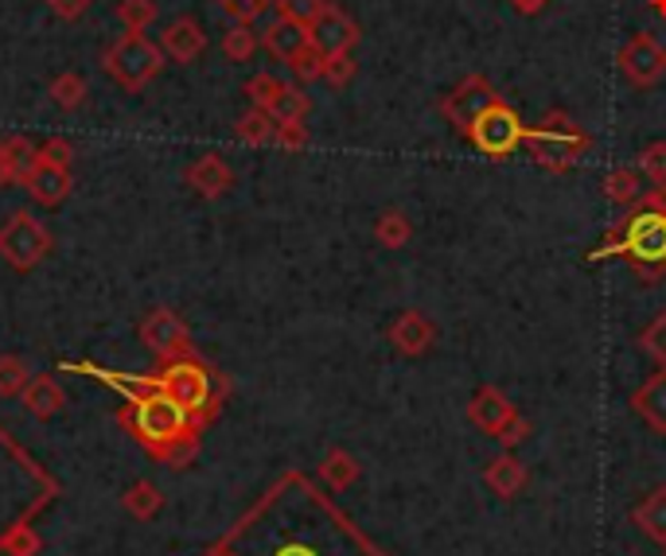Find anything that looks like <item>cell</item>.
Returning a JSON list of instances; mask_svg holds the SVG:
<instances>
[{"mask_svg": "<svg viewBox=\"0 0 666 556\" xmlns=\"http://www.w3.org/2000/svg\"><path fill=\"white\" fill-rule=\"evenodd\" d=\"M91 4L94 0H47V9L55 12L59 20H66V24H71V20H83L86 12H91Z\"/></svg>", "mask_w": 666, "mask_h": 556, "instance_id": "cell-43", "label": "cell"}, {"mask_svg": "<svg viewBox=\"0 0 666 556\" xmlns=\"http://www.w3.org/2000/svg\"><path fill=\"white\" fill-rule=\"evenodd\" d=\"M160 51H165V55L172 58V63H180V66L195 63V58L207 51V32H203V24H199L195 17L172 20V24L165 28V35H160Z\"/></svg>", "mask_w": 666, "mask_h": 556, "instance_id": "cell-15", "label": "cell"}, {"mask_svg": "<svg viewBox=\"0 0 666 556\" xmlns=\"http://www.w3.org/2000/svg\"><path fill=\"white\" fill-rule=\"evenodd\" d=\"M308 109H313V101H308V94L300 90V86H288L277 94V101L269 106V117L273 121H305Z\"/></svg>", "mask_w": 666, "mask_h": 556, "instance_id": "cell-31", "label": "cell"}, {"mask_svg": "<svg viewBox=\"0 0 666 556\" xmlns=\"http://www.w3.org/2000/svg\"><path fill=\"white\" fill-rule=\"evenodd\" d=\"M308 35H313V47L320 51V55H339V51H351L355 43H359V24H355L343 9L328 4V9L313 20Z\"/></svg>", "mask_w": 666, "mask_h": 556, "instance_id": "cell-13", "label": "cell"}, {"mask_svg": "<svg viewBox=\"0 0 666 556\" xmlns=\"http://www.w3.org/2000/svg\"><path fill=\"white\" fill-rule=\"evenodd\" d=\"M121 420L148 451L165 448V443L188 436L191 428H199V420L191 417L183 405H176L172 397H165L160 389H148L140 393V397H133V405L121 413Z\"/></svg>", "mask_w": 666, "mask_h": 556, "instance_id": "cell-2", "label": "cell"}, {"mask_svg": "<svg viewBox=\"0 0 666 556\" xmlns=\"http://www.w3.org/2000/svg\"><path fill=\"white\" fill-rule=\"evenodd\" d=\"M273 4H277V17L296 20L305 28H313V20L328 9V0H273Z\"/></svg>", "mask_w": 666, "mask_h": 556, "instance_id": "cell-36", "label": "cell"}, {"mask_svg": "<svg viewBox=\"0 0 666 556\" xmlns=\"http://www.w3.org/2000/svg\"><path fill=\"white\" fill-rule=\"evenodd\" d=\"M522 440H530V420H527V417H518L515 425H510L507 432L499 436V443H503V448H507V451H510V448H518V443H522Z\"/></svg>", "mask_w": 666, "mask_h": 556, "instance_id": "cell-45", "label": "cell"}, {"mask_svg": "<svg viewBox=\"0 0 666 556\" xmlns=\"http://www.w3.org/2000/svg\"><path fill=\"white\" fill-rule=\"evenodd\" d=\"M495 101H499V94H495V86L487 83L484 74H468L464 83H456L453 90L444 94L436 109H441V117L453 125L456 132L468 137L472 125H476V117L484 114L487 106H495Z\"/></svg>", "mask_w": 666, "mask_h": 556, "instance_id": "cell-8", "label": "cell"}, {"mask_svg": "<svg viewBox=\"0 0 666 556\" xmlns=\"http://www.w3.org/2000/svg\"><path fill=\"white\" fill-rule=\"evenodd\" d=\"M387 339L398 354H405V359H421V354H429L436 346V323L429 320L425 311L405 308V311H398L394 323L387 328Z\"/></svg>", "mask_w": 666, "mask_h": 556, "instance_id": "cell-11", "label": "cell"}, {"mask_svg": "<svg viewBox=\"0 0 666 556\" xmlns=\"http://www.w3.org/2000/svg\"><path fill=\"white\" fill-rule=\"evenodd\" d=\"M47 254H51V229L28 211L9 214V222L0 226V257H4L12 269L28 272Z\"/></svg>", "mask_w": 666, "mask_h": 556, "instance_id": "cell-7", "label": "cell"}, {"mask_svg": "<svg viewBox=\"0 0 666 556\" xmlns=\"http://www.w3.org/2000/svg\"><path fill=\"white\" fill-rule=\"evenodd\" d=\"M262 47L269 51L277 63H296V58L305 55L313 47V35H308L305 24H296V20L277 17L269 28L262 32Z\"/></svg>", "mask_w": 666, "mask_h": 556, "instance_id": "cell-16", "label": "cell"}, {"mask_svg": "<svg viewBox=\"0 0 666 556\" xmlns=\"http://www.w3.org/2000/svg\"><path fill=\"white\" fill-rule=\"evenodd\" d=\"M269 4L273 0H222V9H226V17H231L234 24H254Z\"/></svg>", "mask_w": 666, "mask_h": 556, "instance_id": "cell-41", "label": "cell"}, {"mask_svg": "<svg viewBox=\"0 0 666 556\" xmlns=\"http://www.w3.org/2000/svg\"><path fill=\"white\" fill-rule=\"evenodd\" d=\"M12 183V160H9V145L0 140V188H9Z\"/></svg>", "mask_w": 666, "mask_h": 556, "instance_id": "cell-47", "label": "cell"}, {"mask_svg": "<svg viewBox=\"0 0 666 556\" xmlns=\"http://www.w3.org/2000/svg\"><path fill=\"white\" fill-rule=\"evenodd\" d=\"M74 180H71V164H55V160H43L35 164V172L28 175L24 191L35 199L40 206H63L66 195H71Z\"/></svg>", "mask_w": 666, "mask_h": 556, "instance_id": "cell-14", "label": "cell"}, {"mask_svg": "<svg viewBox=\"0 0 666 556\" xmlns=\"http://www.w3.org/2000/svg\"><path fill=\"white\" fill-rule=\"evenodd\" d=\"M28 382H32L28 362L17 359V354H0V397H17V393L28 389Z\"/></svg>", "mask_w": 666, "mask_h": 556, "instance_id": "cell-32", "label": "cell"}, {"mask_svg": "<svg viewBox=\"0 0 666 556\" xmlns=\"http://www.w3.org/2000/svg\"><path fill=\"white\" fill-rule=\"evenodd\" d=\"M4 145H9V160H12V183L24 188L28 175H32L35 164H40V148H35L28 137H9Z\"/></svg>", "mask_w": 666, "mask_h": 556, "instance_id": "cell-28", "label": "cell"}, {"mask_svg": "<svg viewBox=\"0 0 666 556\" xmlns=\"http://www.w3.org/2000/svg\"><path fill=\"white\" fill-rule=\"evenodd\" d=\"M410 237H413V222L405 218V211L387 206V211L379 214V222H374V242H379L382 249H405Z\"/></svg>", "mask_w": 666, "mask_h": 556, "instance_id": "cell-23", "label": "cell"}, {"mask_svg": "<svg viewBox=\"0 0 666 556\" xmlns=\"http://www.w3.org/2000/svg\"><path fill=\"white\" fill-rule=\"evenodd\" d=\"M527 148L535 156V164H542L546 172H569L589 152V137L577 129L573 117L553 109L538 129H527Z\"/></svg>", "mask_w": 666, "mask_h": 556, "instance_id": "cell-5", "label": "cell"}, {"mask_svg": "<svg viewBox=\"0 0 666 556\" xmlns=\"http://www.w3.org/2000/svg\"><path fill=\"white\" fill-rule=\"evenodd\" d=\"M484 483L491 487L499 499H518V494L527 491L530 471H527V463H518L510 451H503V456H495L491 463L484 467Z\"/></svg>", "mask_w": 666, "mask_h": 556, "instance_id": "cell-18", "label": "cell"}, {"mask_svg": "<svg viewBox=\"0 0 666 556\" xmlns=\"http://www.w3.org/2000/svg\"><path fill=\"white\" fill-rule=\"evenodd\" d=\"M145 389H160L165 397H172L176 405H183V409L191 413V417L203 425V420H211L214 413V377L211 370L203 366L199 359H176V362H165V370H160L157 377H145Z\"/></svg>", "mask_w": 666, "mask_h": 556, "instance_id": "cell-3", "label": "cell"}, {"mask_svg": "<svg viewBox=\"0 0 666 556\" xmlns=\"http://www.w3.org/2000/svg\"><path fill=\"white\" fill-rule=\"evenodd\" d=\"M188 188L195 191L199 199H222L226 191L234 188V172H231V164L222 160V156H199L195 164L188 168Z\"/></svg>", "mask_w": 666, "mask_h": 556, "instance_id": "cell-17", "label": "cell"}, {"mask_svg": "<svg viewBox=\"0 0 666 556\" xmlns=\"http://www.w3.org/2000/svg\"><path fill=\"white\" fill-rule=\"evenodd\" d=\"M601 257H620L643 277V285H658L666 272V206L658 203V191L635 203V211L620 222V229L601 242V249H592L589 261H601Z\"/></svg>", "mask_w": 666, "mask_h": 556, "instance_id": "cell-1", "label": "cell"}, {"mask_svg": "<svg viewBox=\"0 0 666 556\" xmlns=\"http://www.w3.org/2000/svg\"><path fill=\"white\" fill-rule=\"evenodd\" d=\"M86 78L74 71H63L59 78H51V101H55L59 109H78L86 101Z\"/></svg>", "mask_w": 666, "mask_h": 556, "instance_id": "cell-30", "label": "cell"}, {"mask_svg": "<svg viewBox=\"0 0 666 556\" xmlns=\"http://www.w3.org/2000/svg\"><path fill=\"white\" fill-rule=\"evenodd\" d=\"M285 90V83H281L277 74H254V78H250L246 83V98L254 101L257 109H265V114H269V106L273 101H277V94Z\"/></svg>", "mask_w": 666, "mask_h": 556, "instance_id": "cell-33", "label": "cell"}, {"mask_svg": "<svg viewBox=\"0 0 666 556\" xmlns=\"http://www.w3.org/2000/svg\"><path fill=\"white\" fill-rule=\"evenodd\" d=\"M632 525L666 548V487H655L639 506H632Z\"/></svg>", "mask_w": 666, "mask_h": 556, "instance_id": "cell-21", "label": "cell"}, {"mask_svg": "<svg viewBox=\"0 0 666 556\" xmlns=\"http://www.w3.org/2000/svg\"><path fill=\"white\" fill-rule=\"evenodd\" d=\"M616 63H620V71H624L627 83L639 86V90H647V86H655L666 74V47L655 40V35L635 32L632 40L620 47Z\"/></svg>", "mask_w": 666, "mask_h": 556, "instance_id": "cell-10", "label": "cell"}, {"mask_svg": "<svg viewBox=\"0 0 666 556\" xmlns=\"http://www.w3.org/2000/svg\"><path fill=\"white\" fill-rule=\"evenodd\" d=\"M40 548H43L40 533L28 530V525H17V530H12L9 537L0 541V553H4V556H35Z\"/></svg>", "mask_w": 666, "mask_h": 556, "instance_id": "cell-37", "label": "cell"}, {"mask_svg": "<svg viewBox=\"0 0 666 556\" xmlns=\"http://www.w3.org/2000/svg\"><path fill=\"white\" fill-rule=\"evenodd\" d=\"M468 420L479 428V432H487V436H495V440H499V436L518 420V409L510 405V397L503 389H495V385H484V389L472 393Z\"/></svg>", "mask_w": 666, "mask_h": 556, "instance_id": "cell-12", "label": "cell"}, {"mask_svg": "<svg viewBox=\"0 0 666 556\" xmlns=\"http://www.w3.org/2000/svg\"><path fill=\"white\" fill-rule=\"evenodd\" d=\"M359 474H362L359 459H355L351 451H343V448H331L328 456H324V463H320V479L331 487V491H347V487H355V483H359Z\"/></svg>", "mask_w": 666, "mask_h": 556, "instance_id": "cell-22", "label": "cell"}, {"mask_svg": "<svg viewBox=\"0 0 666 556\" xmlns=\"http://www.w3.org/2000/svg\"><path fill=\"white\" fill-rule=\"evenodd\" d=\"M604 195H609L612 203H620V206L639 203V199H643L639 172H635V168H616V172H609V175H604Z\"/></svg>", "mask_w": 666, "mask_h": 556, "instance_id": "cell-26", "label": "cell"}, {"mask_svg": "<svg viewBox=\"0 0 666 556\" xmlns=\"http://www.w3.org/2000/svg\"><path fill=\"white\" fill-rule=\"evenodd\" d=\"M546 4H550V0H510V9L522 12V17H538Z\"/></svg>", "mask_w": 666, "mask_h": 556, "instance_id": "cell-46", "label": "cell"}, {"mask_svg": "<svg viewBox=\"0 0 666 556\" xmlns=\"http://www.w3.org/2000/svg\"><path fill=\"white\" fill-rule=\"evenodd\" d=\"M121 506H125V514L137 517V522H152V517L160 514V506H165V494H160V487L140 479V483H133L129 491L121 494Z\"/></svg>", "mask_w": 666, "mask_h": 556, "instance_id": "cell-24", "label": "cell"}, {"mask_svg": "<svg viewBox=\"0 0 666 556\" xmlns=\"http://www.w3.org/2000/svg\"><path fill=\"white\" fill-rule=\"evenodd\" d=\"M20 397H24V409L32 413V417H40V420H51L55 413H63V405H66L63 385H59L55 377H47V374L32 377Z\"/></svg>", "mask_w": 666, "mask_h": 556, "instance_id": "cell-20", "label": "cell"}, {"mask_svg": "<svg viewBox=\"0 0 666 556\" xmlns=\"http://www.w3.org/2000/svg\"><path fill=\"white\" fill-rule=\"evenodd\" d=\"M639 351L651 354L658 366H666V311L663 316H655V320L639 331Z\"/></svg>", "mask_w": 666, "mask_h": 556, "instance_id": "cell-35", "label": "cell"}, {"mask_svg": "<svg viewBox=\"0 0 666 556\" xmlns=\"http://www.w3.org/2000/svg\"><path fill=\"white\" fill-rule=\"evenodd\" d=\"M117 20L129 35H145L157 20V0H117Z\"/></svg>", "mask_w": 666, "mask_h": 556, "instance_id": "cell-27", "label": "cell"}, {"mask_svg": "<svg viewBox=\"0 0 666 556\" xmlns=\"http://www.w3.org/2000/svg\"><path fill=\"white\" fill-rule=\"evenodd\" d=\"M293 66V74L300 78V83H316V78H324V55L316 47H308L305 55L296 58V63H288Z\"/></svg>", "mask_w": 666, "mask_h": 556, "instance_id": "cell-42", "label": "cell"}, {"mask_svg": "<svg viewBox=\"0 0 666 556\" xmlns=\"http://www.w3.org/2000/svg\"><path fill=\"white\" fill-rule=\"evenodd\" d=\"M140 343L165 362L188 359L191 354V331L172 308H152L140 320Z\"/></svg>", "mask_w": 666, "mask_h": 556, "instance_id": "cell-9", "label": "cell"}, {"mask_svg": "<svg viewBox=\"0 0 666 556\" xmlns=\"http://www.w3.org/2000/svg\"><path fill=\"white\" fill-rule=\"evenodd\" d=\"M195 432L199 428H191L188 436H180V440H172V443H165V448H157L152 456L160 459V463H168V467H183L188 463L191 456L199 451V440H195Z\"/></svg>", "mask_w": 666, "mask_h": 556, "instance_id": "cell-38", "label": "cell"}, {"mask_svg": "<svg viewBox=\"0 0 666 556\" xmlns=\"http://www.w3.org/2000/svg\"><path fill=\"white\" fill-rule=\"evenodd\" d=\"M234 132H239V140L242 145H250V148H265V145H273V132H277V121H273L265 109H250V114H242L239 117V125H234Z\"/></svg>", "mask_w": 666, "mask_h": 556, "instance_id": "cell-25", "label": "cell"}, {"mask_svg": "<svg viewBox=\"0 0 666 556\" xmlns=\"http://www.w3.org/2000/svg\"><path fill=\"white\" fill-rule=\"evenodd\" d=\"M632 409L647 420V428L666 436V366L632 393Z\"/></svg>", "mask_w": 666, "mask_h": 556, "instance_id": "cell-19", "label": "cell"}, {"mask_svg": "<svg viewBox=\"0 0 666 556\" xmlns=\"http://www.w3.org/2000/svg\"><path fill=\"white\" fill-rule=\"evenodd\" d=\"M468 140L487 156V160H507V156H515L518 148L527 145V125H522V117L499 98L495 106H487L484 114L476 117Z\"/></svg>", "mask_w": 666, "mask_h": 556, "instance_id": "cell-6", "label": "cell"}, {"mask_svg": "<svg viewBox=\"0 0 666 556\" xmlns=\"http://www.w3.org/2000/svg\"><path fill=\"white\" fill-rule=\"evenodd\" d=\"M273 145L285 148V152H300V148L308 145V125L305 121H277Z\"/></svg>", "mask_w": 666, "mask_h": 556, "instance_id": "cell-40", "label": "cell"}, {"mask_svg": "<svg viewBox=\"0 0 666 556\" xmlns=\"http://www.w3.org/2000/svg\"><path fill=\"white\" fill-rule=\"evenodd\" d=\"M257 47H262V40H257L254 24H234L231 32L222 35V55L231 63H250Z\"/></svg>", "mask_w": 666, "mask_h": 556, "instance_id": "cell-29", "label": "cell"}, {"mask_svg": "<svg viewBox=\"0 0 666 556\" xmlns=\"http://www.w3.org/2000/svg\"><path fill=\"white\" fill-rule=\"evenodd\" d=\"M639 172L647 175L655 188H666V140H651L639 152Z\"/></svg>", "mask_w": 666, "mask_h": 556, "instance_id": "cell-34", "label": "cell"}, {"mask_svg": "<svg viewBox=\"0 0 666 556\" xmlns=\"http://www.w3.org/2000/svg\"><path fill=\"white\" fill-rule=\"evenodd\" d=\"M40 156H43V160H55V164H71L74 148H71V140H63V137H51L47 145L40 148Z\"/></svg>", "mask_w": 666, "mask_h": 556, "instance_id": "cell-44", "label": "cell"}, {"mask_svg": "<svg viewBox=\"0 0 666 556\" xmlns=\"http://www.w3.org/2000/svg\"><path fill=\"white\" fill-rule=\"evenodd\" d=\"M165 51H160V43H152L148 35H129L125 32L121 40H114L106 47V55H102V66H106V74L114 78L121 90L137 94L145 90L152 78H157L160 71H165Z\"/></svg>", "mask_w": 666, "mask_h": 556, "instance_id": "cell-4", "label": "cell"}, {"mask_svg": "<svg viewBox=\"0 0 666 556\" xmlns=\"http://www.w3.org/2000/svg\"><path fill=\"white\" fill-rule=\"evenodd\" d=\"M651 9H655L658 17H666V0H651Z\"/></svg>", "mask_w": 666, "mask_h": 556, "instance_id": "cell-49", "label": "cell"}, {"mask_svg": "<svg viewBox=\"0 0 666 556\" xmlns=\"http://www.w3.org/2000/svg\"><path fill=\"white\" fill-rule=\"evenodd\" d=\"M277 556H316L313 548H305V545H288V548H281Z\"/></svg>", "mask_w": 666, "mask_h": 556, "instance_id": "cell-48", "label": "cell"}, {"mask_svg": "<svg viewBox=\"0 0 666 556\" xmlns=\"http://www.w3.org/2000/svg\"><path fill=\"white\" fill-rule=\"evenodd\" d=\"M655 191H658V203L666 206V188H655Z\"/></svg>", "mask_w": 666, "mask_h": 556, "instance_id": "cell-50", "label": "cell"}, {"mask_svg": "<svg viewBox=\"0 0 666 556\" xmlns=\"http://www.w3.org/2000/svg\"><path fill=\"white\" fill-rule=\"evenodd\" d=\"M355 55L351 51H339V55H324V83L328 86H347L355 78Z\"/></svg>", "mask_w": 666, "mask_h": 556, "instance_id": "cell-39", "label": "cell"}]
</instances>
